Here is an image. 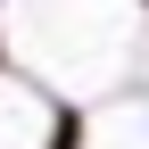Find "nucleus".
<instances>
[{
    "label": "nucleus",
    "instance_id": "3",
    "mask_svg": "<svg viewBox=\"0 0 149 149\" xmlns=\"http://www.w3.org/2000/svg\"><path fill=\"white\" fill-rule=\"evenodd\" d=\"M141 8H149V0H141Z\"/></svg>",
    "mask_w": 149,
    "mask_h": 149
},
{
    "label": "nucleus",
    "instance_id": "2",
    "mask_svg": "<svg viewBox=\"0 0 149 149\" xmlns=\"http://www.w3.org/2000/svg\"><path fill=\"white\" fill-rule=\"evenodd\" d=\"M0 8H8V0H0Z\"/></svg>",
    "mask_w": 149,
    "mask_h": 149
},
{
    "label": "nucleus",
    "instance_id": "1",
    "mask_svg": "<svg viewBox=\"0 0 149 149\" xmlns=\"http://www.w3.org/2000/svg\"><path fill=\"white\" fill-rule=\"evenodd\" d=\"M8 66H17V58H8V17H0V74H8Z\"/></svg>",
    "mask_w": 149,
    "mask_h": 149
}]
</instances>
